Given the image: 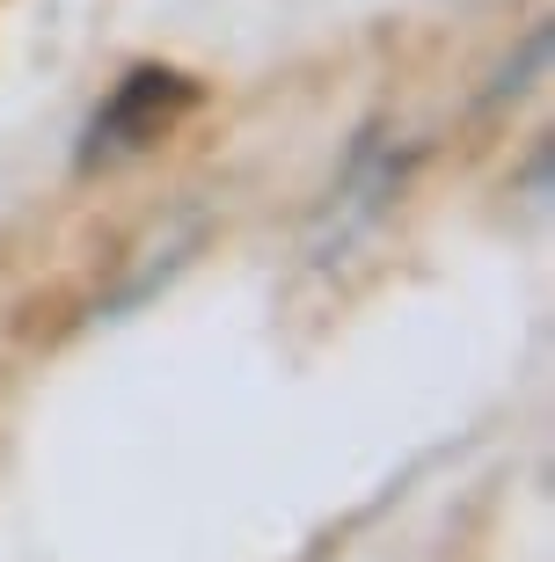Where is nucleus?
Here are the masks:
<instances>
[{
	"label": "nucleus",
	"mask_w": 555,
	"mask_h": 562,
	"mask_svg": "<svg viewBox=\"0 0 555 562\" xmlns=\"http://www.w3.org/2000/svg\"><path fill=\"white\" fill-rule=\"evenodd\" d=\"M198 110V81H184L176 66H132L103 95V110L81 132V168H118L146 146H162L168 132Z\"/></svg>",
	"instance_id": "f257e3e1"
}]
</instances>
